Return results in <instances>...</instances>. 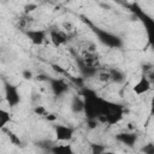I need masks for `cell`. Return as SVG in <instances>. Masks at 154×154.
<instances>
[{"label": "cell", "mask_w": 154, "mask_h": 154, "mask_svg": "<svg viewBox=\"0 0 154 154\" xmlns=\"http://www.w3.org/2000/svg\"><path fill=\"white\" fill-rule=\"evenodd\" d=\"M123 116H124V108L122 105L105 100L102 105L101 116L97 119L103 123H107L108 125H114L122 120Z\"/></svg>", "instance_id": "1"}, {"label": "cell", "mask_w": 154, "mask_h": 154, "mask_svg": "<svg viewBox=\"0 0 154 154\" xmlns=\"http://www.w3.org/2000/svg\"><path fill=\"white\" fill-rule=\"evenodd\" d=\"M95 34L99 36V40L105 43L106 46L108 47H112V48H118L122 46V40L114 35V34H111L108 31H103V30H100V29H95Z\"/></svg>", "instance_id": "2"}, {"label": "cell", "mask_w": 154, "mask_h": 154, "mask_svg": "<svg viewBox=\"0 0 154 154\" xmlns=\"http://www.w3.org/2000/svg\"><path fill=\"white\" fill-rule=\"evenodd\" d=\"M5 99L8 103L10 107H14L19 103L20 101V96L18 93V89L11 84H6L5 87Z\"/></svg>", "instance_id": "3"}, {"label": "cell", "mask_w": 154, "mask_h": 154, "mask_svg": "<svg viewBox=\"0 0 154 154\" xmlns=\"http://www.w3.org/2000/svg\"><path fill=\"white\" fill-rule=\"evenodd\" d=\"M49 83H51V89H52V91H53L55 95H58V96L65 94V93L69 90L67 83H66L64 79H61V78H52V79H49Z\"/></svg>", "instance_id": "4"}, {"label": "cell", "mask_w": 154, "mask_h": 154, "mask_svg": "<svg viewBox=\"0 0 154 154\" xmlns=\"http://www.w3.org/2000/svg\"><path fill=\"white\" fill-rule=\"evenodd\" d=\"M73 136V129L66 125H57L55 126V137L58 141H70Z\"/></svg>", "instance_id": "5"}, {"label": "cell", "mask_w": 154, "mask_h": 154, "mask_svg": "<svg viewBox=\"0 0 154 154\" xmlns=\"http://www.w3.org/2000/svg\"><path fill=\"white\" fill-rule=\"evenodd\" d=\"M49 38H51L52 43L57 47L67 42V35L64 31L58 30V29H51L49 30Z\"/></svg>", "instance_id": "6"}, {"label": "cell", "mask_w": 154, "mask_h": 154, "mask_svg": "<svg viewBox=\"0 0 154 154\" xmlns=\"http://www.w3.org/2000/svg\"><path fill=\"white\" fill-rule=\"evenodd\" d=\"M150 88H152V83H150V81L147 78V76L143 75V76L138 79V82L134 85L132 90H134L135 94H137V95H142V94L149 91Z\"/></svg>", "instance_id": "7"}, {"label": "cell", "mask_w": 154, "mask_h": 154, "mask_svg": "<svg viewBox=\"0 0 154 154\" xmlns=\"http://www.w3.org/2000/svg\"><path fill=\"white\" fill-rule=\"evenodd\" d=\"M25 35L29 37V40L34 43V45H42L46 40V31L43 30H32V29H29V30H25Z\"/></svg>", "instance_id": "8"}, {"label": "cell", "mask_w": 154, "mask_h": 154, "mask_svg": "<svg viewBox=\"0 0 154 154\" xmlns=\"http://www.w3.org/2000/svg\"><path fill=\"white\" fill-rule=\"evenodd\" d=\"M116 140L122 144L132 147L137 142V135L135 132H120L116 136Z\"/></svg>", "instance_id": "9"}, {"label": "cell", "mask_w": 154, "mask_h": 154, "mask_svg": "<svg viewBox=\"0 0 154 154\" xmlns=\"http://www.w3.org/2000/svg\"><path fill=\"white\" fill-rule=\"evenodd\" d=\"M142 20H143V24H146V26H147L149 41H150V43L154 47V20L150 19V18H148L147 16H143V19Z\"/></svg>", "instance_id": "10"}, {"label": "cell", "mask_w": 154, "mask_h": 154, "mask_svg": "<svg viewBox=\"0 0 154 154\" xmlns=\"http://www.w3.org/2000/svg\"><path fill=\"white\" fill-rule=\"evenodd\" d=\"M71 109L75 113L84 112V100L79 96H75L72 102H71Z\"/></svg>", "instance_id": "11"}, {"label": "cell", "mask_w": 154, "mask_h": 154, "mask_svg": "<svg viewBox=\"0 0 154 154\" xmlns=\"http://www.w3.org/2000/svg\"><path fill=\"white\" fill-rule=\"evenodd\" d=\"M111 72V81H113L114 83H123L125 79V75L118 70V69H109Z\"/></svg>", "instance_id": "12"}, {"label": "cell", "mask_w": 154, "mask_h": 154, "mask_svg": "<svg viewBox=\"0 0 154 154\" xmlns=\"http://www.w3.org/2000/svg\"><path fill=\"white\" fill-rule=\"evenodd\" d=\"M31 17L28 14V13H24L19 19H18V26L22 29V30H28V28L30 26V23H31Z\"/></svg>", "instance_id": "13"}, {"label": "cell", "mask_w": 154, "mask_h": 154, "mask_svg": "<svg viewBox=\"0 0 154 154\" xmlns=\"http://www.w3.org/2000/svg\"><path fill=\"white\" fill-rule=\"evenodd\" d=\"M51 152H53V153H72V149L69 144H54V147L51 148Z\"/></svg>", "instance_id": "14"}, {"label": "cell", "mask_w": 154, "mask_h": 154, "mask_svg": "<svg viewBox=\"0 0 154 154\" xmlns=\"http://www.w3.org/2000/svg\"><path fill=\"white\" fill-rule=\"evenodd\" d=\"M10 112H7L6 109L1 108L0 109V128H5L8 123H10Z\"/></svg>", "instance_id": "15"}, {"label": "cell", "mask_w": 154, "mask_h": 154, "mask_svg": "<svg viewBox=\"0 0 154 154\" xmlns=\"http://www.w3.org/2000/svg\"><path fill=\"white\" fill-rule=\"evenodd\" d=\"M7 134H8V138H10V142L12 143V144H14V146H20V140H19V137L16 135V134H13L12 131H7Z\"/></svg>", "instance_id": "16"}, {"label": "cell", "mask_w": 154, "mask_h": 154, "mask_svg": "<svg viewBox=\"0 0 154 154\" xmlns=\"http://www.w3.org/2000/svg\"><path fill=\"white\" fill-rule=\"evenodd\" d=\"M99 78H100L101 82H108V81H111V72H109V70L101 71L99 73Z\"/></svg>", "instance_id": "17"}, {"label": "cell", "mask_w": 154, "mask_h": 154, "mask_svg": "<svg viewBox=\"0 0 154 154\" xmlns=\"http://www.w3.org/2000/svg\"><path fill=\"white\" fill-rule=\"evenodd\" d=\"M34 112H35L36 114H38V116H45V117L48 114L47 109H46L43 106H36V107L34 108Z\"/></svg>", "instance_id": "18"}, {"label": "cell", "mask_w": 154, "mask_h": 154, "mask_svg": "<svg viewBox=\"0 0 154 154\" xmlns=\"http://www.w3.org/2000/svg\"><path fill=\"white\" fill-rule=\"evenodd\" d=\"M141 150H142L143 153H147V154H154V144H153V143L146 144Z\"/></svg>", "instance_id": "19"}, {"label": "cell", "mask_w": 154, "mask_h": 154, "mask_svg": "<svg viewBox=\"0 0 154 154\" xmlns=\"http://www.w3.org/2000/svg\"><path fill=\"white\" fill-rule=\"evenodd\" d=\"M36 7H37V6H36L35 4H29V5H26V6L24 7V10H25V11H24V13H28V14H29V13H30V12H32Z\"/></svg>", "instance_id": "20"}, {"label": "cell", "mask_w": 154, "mask_h": 154, "mask_svg": "<svg viewBox=\"0 0 154 154\" xmlns=\"http://www.w3.org/2000/svg\"><path fill=\"white\" fill-rule=\"evenodd\" d=\"M22 76H23L25 79H31V78H32V72H31L30 70H24V71L22 72Z\"/></svg>", "instance_id": "21"}, {"label": "cell", "mask_w": 154, "mask_h": 154, "mask_svg": "<svg viewBox=\"0 0 154 154\" xmlns=\"http://www.w3.org/2000/svg\"><path fill=\"white\" fill-rule=\"evenodd\" d=\"M103 152V147H99L96 144H93V153H102Z\"/></svg>", "instance_id": "22"}, {"label": "cell", "mask_w": 154, "mask_h": 154, "mask_svg": "<svg viewBox=\"0 0 154 154\" xmlns=\"http://www.w3.org/2000/svg\"><path fill=\"white\" fill-rule=\"evenodd\" d=\"M52 67H53V70H54L55 72H58V73H64V72H65V71H64L63 69H60V66H58V65H53Z\"/></svg>", "instance_id": "23"}, {"label": "cell", "mask_w": 154, "mask_h": 154, "mask_svg": "<svg viewBox=\"0 0 154 154\" xmlns=\"http://www.w3.org/2000/svg\"><path fill=\"white\" fill-rule=\"evenodd\" d=\"M150 114L154 116V96H153V99L150 101Z\"/></svg>", "instance_id": "24"}, {"label": "cell", "mask_w": 154, "mask_h": 154, "mask_svg": "<svg viewBox=\"0 0 154 154\" xmlns=\"http://www.w3.org/2000/svg\"><path fill=\"white\" fill-rule=\"evenodd\" d=\"M46 119H47V120H55L57 117H55L54 114H49V113H48V114L46 116Z\"/></svg>", "instance_id": "25"}, {"label": "cell", "mask_w": 154, "mask_h": 154, "mask_svg": "<svg viewBox=\"0 0 154 154\" xmlns=\"http://www.w3.org/2000/svg\"><path fill=\"white\" fill-rule=\"evenodd\" d=\"M47 1H53V0H47Z\"/></svg>", "instance_id": "26"}]
</instances>
